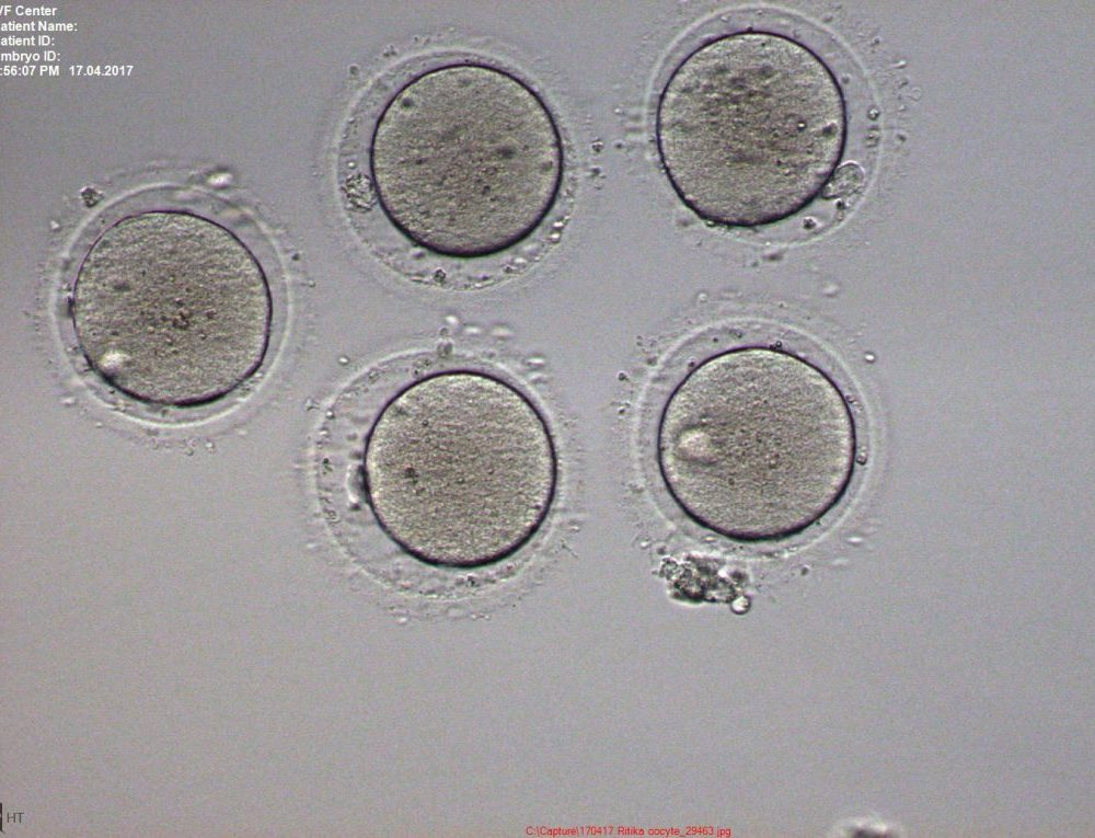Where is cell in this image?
<instances>
[{"mask_svg": "<svg viewBox=\"0 0 1095 838\" xmlns=\"http://www.w3.org/2000/svg\"><path fill=\"white\" fill-rule=\"evenodd\" d=\"M863 181L864 172L861 167L853 162H848L834 171L821 197L833 199L851 195L861 187Z\"/></svg>", "mask_w": 1095, "mask_h": 838, "instance_id": "8992f818", "label": "cell"}, {"mask_svg": "<svg viewBox=\"0 0 1095 838\" xmlns=\"http://www.w3.org/2000/svg\"><path fill=\"white\" fill-rule=\"evenodd\" d=\"M846 131L844 95L827 62L765 30L694 47L665 81L654 117L678 198L729 229L777 223L811 205L839 168Z\"/></svg>", "mask_w": 1095, "mask_h": 838, "instance_id": "5b68a950", "label": "cell"}, {"mask_svg": "<svg viewBox=\"0 0 1095 838\" xmlns=\"http://www.w3.org/2000/svg\"><path fill=\"white\" fill-rule=\"evenodd\" d=\"M69 312L93 374L139 403L192 409L265 361L274 301L254 254L224 227L150 211L106 229L79 265Z\"/></svg>", "mask_w": 1095, "mask_h": 838, "instance_id": "6da1fadb", "label": "cell"}, {"mask_svg": "<svg viewBox=\"0 0 1095 838\" xmlns=\"http://www.w3.org/2000/svg\"><path fill=\"white\" fill-rule=\"evenodd\" d=\"M655 457L676 506L737 543L797 537L828 516L855 473L856 427L835 381L786 349L713 354L673 388Z\"/></svg>", "mask_w": 1095, "mask_h": 838, "instance_id": "7a4b0ae2", "label": "cell"}, {"mask_svg": "<svg viewBox=\"0 0 1095 838\" xmlns=\"http://www.w3.org/2000/svg\"><path fill=\"white\" fill-rule=\"evenodd\" d=\"M380 206L415 245L481 260L528 240L561 196L558 123L541 94L499 66L460 60L406 82L371 137Z\"/></svg>", "mask_w": 1095, "mask_h": 838, "instance_id": "277c9868", "label": "cell"}, {"mask_svg": "<svg viewBox=\"0 0 1095 838\" xmlns=\"http://www.w3.org/2000/svg\"><path fill=\"white\" fill-rule=\"evenodd\" d=\"M362 481L377 524L404 553L436 569L480 570L541 531L560 461L546 418L519 388L449 369L385 404L367 437Z\"/></svg>", "mask_w": 1095, "mask_h": 838, "instance_id": "3957f363", "label": "cell"}]
</instances>
